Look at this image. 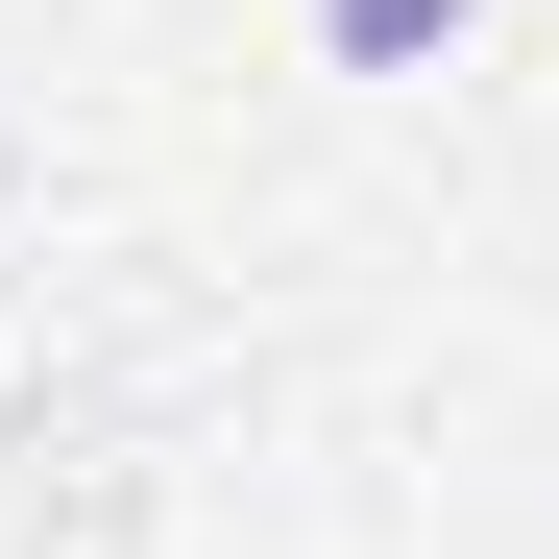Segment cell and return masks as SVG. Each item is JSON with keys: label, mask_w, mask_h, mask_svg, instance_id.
<instances>
[{"label": "cell", "mask_w": 559, "mask_h": 559, "mask_svg": "<svg viewBox=\"0 0 559 559\" xmlns=\"http://www.w3.org/2000/svg\"><path fill=\"white\" fill-rule=\"evenodd\" d=\"M462 25H487V0H317V49H341V73H438Z\"/></svg>", "instance_id": "cell-1"}]
</instances>
